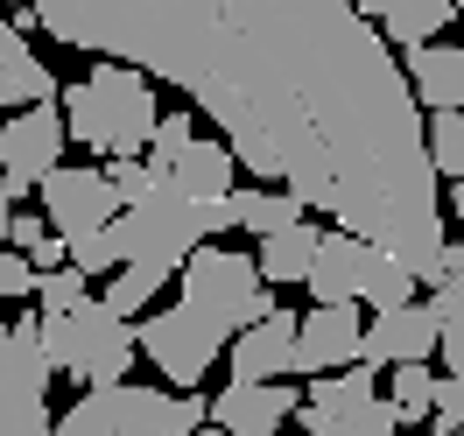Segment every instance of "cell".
Returning <instances> with one entry per match:
<instances>
[{
    "label": "cell",
    "mask_w": 464,
    "mask_h": 436,
    "mask_svg": "<svg viewBox=\"0 0 464 436\" xmlns=\"http://www.w3.org/2000/svg\"><path fill=\"white\" fill-rule=\"evenodd\" d=\"M63 50L176 85L239 170L443 282V176L394 43L352 0H35Z\"/></svg>",
    "instance_id": "cell-1"
},
{
    "label": "cell",
    "mask_w": 464,
    "mask_h": 436,
    "mask_svg": "<svg viewBox=\"0 0 464 436\" xmlns=\"http://www.w3.org/2000/svg\"><path fill=\"white\" fill-rule=\"evenodd\" d=\"M63 127H71V141L92 148V155H141L148 134H155V85H148V71L120 57H99V71H85L78 85H63Z\"/></svg>",
    "instance_id": "cell-2"
},
{
    "label": "cell",
    "mask_w": 464,
    "mask_h": 436,
    "mask_svg": "<svg viewBox=\"0 0 464 436\" xmlns=\"http://www.w3.org/2000/svg\"><path fill=\"white\" fill-rule=\"evenodd\" d=\"M211 422V408L190 387H134V380H106L85 387L78 402L63 408V436H198Z\"/></svg>",
    "instance_id": "cell-3"
},
{
    "label": "cell",
    "mask_w": 464,
    "mask_h": 436,
    "mask_svg": "<svg viewBox=\"0 0 464 436\" xmlns=\"http://www.w3.org/2000/svg\"><path fill=\"white\" fill-rule=\"evenodd\" d=\"M43 352L78 387H106V380H127L134 352H141V324L127 317V310H113L106 296H85L78 310L43 317Z\"/></svg>",
    "instance_id": "cell-4"
},
{
    "label": "cell",
    "mask_w": 464,
    "mask_h": 436,
    "mask_svg": "<svg viewBox=\"0 0 464 436\" xmlns=\"http://www.w3.org/2000/svg\"><path fill=\"white\" fill-rule=\"evenodd\" d=\"M303 289L317 296V303H373V310H394V303H415L422 275H415L401 254H387L380 239L338 226V233H324L317 267H310Z\"/></svg>",
    "instance_id": "cell-5"
},
{
    "label": "cell",
    "mask_w": 464,
    "mask_h": 436,
    "mask_svg": "<svg viewBox=\"0 0 464 436\" xmlns=\"http://www.w3.org/2000/svg\"><path fill=\"white\" fill-rule=\"evenodd\" d=\"M113 233H120V261H148V267H169V275H183V261L211 239L204 233V198L176 190L169 176L141 204H120Z\"/></svg>",
    "instance_id": "cell-6"
},
{
    "label": "cell",
    "mask_w": 464,
    "mask_h": 436,
    "mask_svg": "<svg viewBox=\"0 0 464 436\" xmlns=\"http://www.w3.org/2000/svg\"><path fill=\"white\" fill-rule=\"evenodd\" d=\"M275 282L261 275L254 254H239V247H211L204 239L198 254L183 261V303H198L211 324H226V331H246L254 317L275 310Z\"/></svg>",
    "instance_id": "cell-7"
},
{
    "label": "cell",
    "mask_w": 464,
    "mask_h": 436,
    "mask_svg": "<svg viewBox=\"0 0 464 436\" xmlns=\"http://www.w3.org/2000/svg\"><path fill=\"white\" fill-rule=\"evenodd\" d=\"M50 352H43V317L0 324V436H57L50 422Z\"/></svg>",
    "instance_id": "cell-8"
},
{
    "label": "cell",
    "mask_w": 464,
    "mask_h": 436,
    "mask_svg": "<svg viewBox=\"0 0 464 436\" xmlns=\"http://www.w3.org/2000/svg\"><path fill=\"white\" fill-rule=\"evenodd\" d=\"M232 345L226 324H211L198 310V303H183L176 296L169 310H155V317H141V352L155 359V373L169 380V387H198L211 366H218V352Z\"/></svg>",
    "instance_id": "cell-9"
},
{
    "label": "cell",
    "mask_w": 464,
    "mask_h": 436,
    "mask_svg": "<svg viewBox=\"0 0 464 436\" xmlns=\"http://www.w3.org/2000/svg\"><path fill=\"white\" fill-rule=\"evenodd\" d=\"M63 106L57 99H35V106H14L7 127H0V176H7V190L22 198V190H43V176L63 162Z\"/></svg>",
    "instance_id": "cell-10"
},
{
    "label": "cell",
    "mask_w": 464,
    "mask_h": 436,
    "mask_svg": "<svg viewBox=\"0 0 464 436\" xmlns=\"http://www.w3.org/2000/svg\"><path fill=\"white\" fill-rule=\"evenodd\" d=\"M113 211H120V190H113L106 170H71V162H57V170L43 176V218H50L63 239L113 226Z\"/></svg>",
    "instance_id": "cell-11"
},
{
    "label": "cell",
    "mask_w": 464,
    "mask_h": 436,
    "mask_svg": "<svg viewBox=\"0 0 464 436\" xmlns=\"http://www.w3.org/2000/svg\"><path fill=\"white\" fill-rule=\"evenodd\" d=\"M359 345H366L359 303H317L295 324V373H338V366L359 359Z\"/></svg>",
    "instance_id": "cell-12"
},
{
    "label": "cell",
    "mask_w": 464,
    "mask_h": 436,
    "mask_svg": "<svg viewBox=\"0 0 464 436\" xmlns=\"http://www.w3.org/2000/svg\"><path fill=\"white\" fill-rule=\"evenodd\" d=\"M436 338H443V317H436L430 303H394V310H373L359 359H373V366H408V359H430Z\"/></svg>",
    "instance_id": "cell-13"
},
{
    "label": "cell",
    "mask_w": 464,
    "mask_h": 436,
    "mask_svg": "<svg viewBox=\"0 0 464 436\" xmlns=\"http://www.w3.org/2000/svg\"><path fill=\"white\" fill-rule=\"evenodd\" d=\"M295 408H303V394L289 380H232L226 394L211 402V422H226L232 436H275Z\"/></svg>",
    "instance_id": "cell-14"
},
{
    "label": "cell",
    "mask_w": 464,
    "mask_h": 436,
    "mask_svg": "<svg viewBox=\"0 0 464 436\" xmlns=\"http://www.w3.org/2000/svg\"><path fill=\"white\" fill-rule=\"evenodd\" d=\"M295 324L282 303L254 317L246 331H232V380H289L295 373Z\"/></svg>",
    "instance_id": "cell-15"
},
{
    "label": "cell",
    "mask_w": 464,
    "mask_h": 436,
    "mask_svg": "<svg viewBox=\"0 0 464 436\" xmlns=\"http://www.w3.org/2000/svg\"><path fill=\"white\" fill-rule=\"evenodd\" d=\"M373 373H380L373 359H352V366H338V373H310V394H303V408H295V422L317 430V422H331V415H352V408L380 402Z\"/></svg>",
    "instance_id": "cell-16"
},
{
    "label": "cell",
    "mask_w": 464,
    "mask_h": 436,
    "mask_svg": "<svg viewBox=\"0 0 464 436\" xmlns=\"http://www.w3.org/2000/svg\"><path fill=\"white\" fill-rule=\"evenodd\" d=\"M408 85L430 113H464V50L458 43H415L408 50Z\"/></svg>",
    "instance_id": "cell-17"
},
{
    "label": "cell",
    "mask_w": 464,
    "mask_h": 436,
    "mask_svg": "<svg viewBox=\"0 0 464 436\" xmlns=\"http://www.w3.org/2000/svg\"><path fill=\"white\" fill-rule=\"evenodd\" d=\"M359 15H366L387 43L415 50V43H436V35L458 22V0H359Z\"/></svg>",
    "instance_id": "cell-18"
},
{
    "label": "cell",
    "mask_w": 464,
    "mask_h": 436,
    "mask_svg": "<svg viewBox=\"0 0 464 436\" xmlns=\"http://www.w3.org/2000/svg\"><path fill=\"white\" fill-rule=\"evenodd\" d=\"M35 99H57V78L29 50V29L0 22V106L14 113V106H35Z\"/></svg>",
    "instance_id": "cell-19"
},
{
    "label": "cell",
    "mask_w": 464,
    "mask_h": 436,
    "mask_svg": "<svg viewBox=\"0 0 464 436\" xmlns=\"http://www.w3.org/2000/svg\"><path fill=\"white\" fill-rule=\"evenodd\" d=\"M155 176H169L176 190H190V198H226L232 183H239V155H232L226 141H204V134H198L169 170H155Z\"/></svg>",
    "instance_id": "cell-20"
},
{
    "label": "cell",
    "mask_w": 464,
    "mask_h": 436,
    "mask_svg": "<svg viewBox=\"0 0 464 436\" xmlns=\"http://www.w3.org/2000/svg\"><path fill=\"white\" fill-rule=\"evenodd\" d=\"M303 211L310 204L295 198V190H282V183H232V226L254 233V239L282 233V226H303Z\"/></svg>",
    "instance_id": "cell-21"
},
{
    "label": "cell",
    "mask_w": 464,
    "mask_h": 436,
    "mask_svg": "<svg viewBox=\"0 0 464 436\" xmlns=\"http://www.w3.org/2000/svg\"><path fill=\"white\" fill-rule=\"evenodd\" d=\"M317 247L324 233L303 218V226H282V233H267L261 247H254V261H261V275L275 282V289H295V282H310V267H317Z\"/></svg>",
    "instance_id": "cell-22"
},
{
    "label": "cell",
    "mask_w": 464,
    "mask_h": 436,
    "mask_svg": "<svg viewBox=\"0 0 464 436\" xmlns=\"http://www.w3.org/2000/svg\"><path fill=\"white\" fill-rule=\"evenodd\" d=\"M387 402H394V415H401V430L408 422H430V408H436V373H430V359H408V366H387Z\"/></svg>",
    "instance_id": "cell-23"
},
{
    "label": "cell",
    "mask_w": 464,
    "mask_h": 436,
    "mask_svg": "<svg viewBox=\"0 0 464 436\" xmlns=\"http://www.w3.org/2000/svg\"><path fill=\"white\" fill-rule=\"evenodd\" d=\"M92 296V275L78 261H63V267H35V310L43 317H57V310H78Z\"/></svg>",
    "instance_id": "cell-24"
},
{
    "label": "cell",
    "mask_w": 464,
    "mask_h": 436,
    "mask_svg": "<svg viewBox=\"0 0 464 436\" xmlns=\"http://www.w3.org/2000/svg\"><path fill=\"white\" fill-rule=\"evenodd\" d=\"M303 436H401V415L380 394V402L352 408V415H331V422H317V430H303Z\"/></svg>",
    "instance_id": "cell-25"
},
{
    "label": "cell",
    "mask_w": 464,
    "mask_h": 436,
    "mask_svg": "<svg viewBox=\"0 0 464 436\" xmlns=\"http://www.w3.org/2000/svg\"><path fill=\"white\" fill-rule=\"evenodd\" d=\"M430 162L443 183H464V113H430Z\"/></svg>",
    "instance_id": "cell-26"
},
{
    "label": "cell",
    "mask_w": 464,
    "mask_h": 436,
    "mask_svg": "<svg viewBox=\"0 0 464 436\" xmlns=\"http://www.w3.org/2000/svg\"><path fill=\"white\" fill-rule=\"evenodd\" d=\"M162 282H169V267H148V261H120V267H113V289H106V303L134 317V310H148V296L162 289Z\"/></svg>",
    "instance_id": "cell-27"
},
{
    "label": "cell",
    "mask_w": 464,
    "mask_h": 436,
    "mask_svg": "<svg viewBox=\"0 0 464 436\" xmlns=\"http://www.w3.org/2000/svg\"><path fill=\"white\" fill-rule=\"evenodd\" d=\"M190 141H198V113H183V106H176V113L155 120V134H148V162H155V170H169Z\"/></svg>",
    "instance_id": "cell-28"
},
{
    "label": "cell",
    "mask_w": 464,
    "mask_h": 436,
    "mask_svg": "<svg viewBox=\"0 0 464 436\" xmlns=\"http://www.w3.org/2000/svg\"><path fill=\"white\" fill-rule=\"evenodd\" d=\"M106 176H113V190H120V204H141L162 176H155V162H141V155H106Z\"/></svg>",
    "instance_id": "cell-29"
},
{
    "label": "cell",
    "mask_w": 464,
    "mask_h": 436,
    "mask_svg": "<svg viewBox=\"0 0 464 436\" xmlns=\"http://www.w3.org/2000/svg\"><path fill=\"white\" fill-rule=\"evenodd\" d=\"M71 261L85 267V275H113V267H120V233H113V226L78 233V239H71Z\"/></svg>",
    "instance_id": "cell-30"
},
{
    "label": "cell",
    "mask_w": 464,
    "mask_h": 436,
    "mask_svg": "<svg viewBox=\"0 0 464 436\" xmlns=\"http://www.w3.org/2000/svg\"><path fill=\"white\" fill-rule=\"evenodd\" d=\"M430 310H436L443 324H464V247H450V254H443V282H436Z\"/></svg>",
    "instance_id": "cell-31"
},
{
    "label": "cell",
    "mask_w": 464,
    "mask_h": 436,
    "mask_svg": "<svg viewBox=\"0 0 464 436\" xmlns=\"http://www.w3.org/2000/svg\"><path fill=\"white\" fill-rule=\"evenodd\" d=\"M22 296H35V261L7 239V247H0V310H7V303H22ZM0 324H7V317H0Z\"/></svg>",
    "instance_id": "cell-32"
},
{
    "label": "cell",
    "mask_w": 464,
    "mask_h": 436,
    "mask_svg": "<svg viewBox=\"0 0 464 436\" xmlns=\"http://www.w3.org/2000/svg\"><path fill=\"white\" fill-rule=\"evenodd\" d=\"M464 415V373H443L436 380V408H430V422H436V436H450V422Z\"/></svg>",
    "instance_id": "cell-33"
},
{
    "label": "cell",
    "mask_w": 464,
    "mask_h": 436,
    "mask_svg": "<svg viewBox=\"0 0 464 436\" xmlns=\"http://www.w3.org/2000/svg\"><path fill=\"white\" fill-rule=\"evenodd\" d=\"M22 254H29L35 267H63V261H71V239H50V233H43L35 247H22Z\"/></svg>",
    "instance_id": "cell-34"
},
{
    "label": "cell",
    "mask_w": 464,
    "mask_h": 436,
    "mask_svg": "<svg viewBox=\"0 0 464 436\" xmlns=\"http://www.w3.org/2000/svg\"><path fill=\"white\" fill-rule=\"evenodd\" d=\"M436 352H443V366H450V373H464V324H443Z\"/></svg>",
    "instance_id": "cell-35"
},
{
    "label": "cell",
    "mask_w": 464,
    "mask_h": 436,
    "mask_svg": "<svg viewBox=\"0 0 464 436\" xmlns=\"http://www.w3.org/2000/svg\"><path fill=\"white\" fill-rule=\"evenodd\" d=\"M43 233H50V218H22V211H14V226H7V239H14V247H35Z\"/></svg>",
    "instance_id": "cell-36"
},
{
    "label": "cell",
    "mask_w": 464,
    "mask_h": 436,
    "mask_svg": "<svg viewBox=\"0 0 464 436\" xmlns=\"http://www.w3.org/2000/svg\"><path fill=\"white\" fill-rule=\"evenodd\" d=\"M7 226H14V190H7V176H0V247H7Z\"/></svg>",
    "instance_id": "cell-37"
},
{
    "label": "cell",
    "mask_w": 464,
    "mask_h": 436,
    "mask_svg": "<svg viewBox=\"0 0 464 436\" xmlns=\"http://www.w3.org/2000/svg\"><path fill=\"white\" fill-rule=\"evenodd\" d=\"M450 211H458V226H464V183H450Z\"/></svg>",
    "instance_id": "cell-38"
},
{
    "label": "cell",
    "mask_w": 464,
    "mask_h": 436,
    "mask_svg": "<svg viewBox=\"0 0 464 436\" xmlns=\"http://www.w3.org/2000/svg\"><path fill=\"white\" fill-rule=\"evenodd\" d=\"M198 436H232V430H226V422H204V430H198Z\"/></svg>",
    "instance_id": "cell-39"
},
{
    "label": "cell",
    "mask_w": 464,
    "mask_h": 436,
    "mask_svg": "<svg viewBox=\"0 0 464 436\" xmlns=\"http://www.w3.org/2000/svg\"><path fill=\"white\" fill-rule=\"evenodd\" d=\"M450 436H464V415H458V422H450Z\"/></svg>",
    "instance_id": "cell-40"
},
{
    "label": "cell",
    "mask_w": 464,
    "mask_h": 436,
    "mask_svg": "<svg viewBox=\"0 0 464 436\" xmlns=\"http://www.w3.org/2000/svg\"><path fill=\"white\" fill-rule=\"evenodd\" d=\"M0 7H29V0H0Z\"/></svg>",
    "instance_id": "cell-41"
},
{
    "label": "cell",
    "mask_w": 464,
    "mask_h": 436,
    "mask_svg": "<svg viewBox=\"0 0 464 436\" xmlns=\"http://www.w3.org/2000/svg\"><path fill=\"white\" fill-rule=\"evenodd\" d=\"M275 436H282V430H275Z\"/></svg>",
    "instance_id": "cell-42"
},
{
    "label": "cell",
    "mask_w": 464,
    "mask_h": 436,
    "mask_svg": "<svg viewBox=\"0 0 464 436\" xmlns=\"http://www.w3.org/2000/svg\"><path fill=\"white\" fill-rule=\"evenodd\" d=\"M458 7H464V0H458Z\"/></svg>",
    "instance_id": "cell-43"
}]
</instances>
